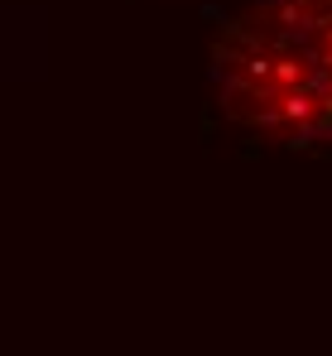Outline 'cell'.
Here are the masks:
<instances>
[{
  "instance_id": "obj_2",
  "label": "cell",
  "mask_w": 332,
  "mask_h": 356,
  "mask_svg": "<svg viewBox=\"0 0 332 356\" xmlns=\"http://www.w3.org/2000/svg\"><path fill=\"white\" fill-rule=\"evenodd\" d=\"M299 77V63H279V82H294Z\"/></svg>"
},
{
  "instance_id": "obj_1",
  "label": "cell",
  "mask_w": 332,
  "mask_h": 356,
  "mask_svg": "<svg viewBox=\"0 0 332 356\" xmlns=\"http://www.w3.org/2000/svg\"><path fill=\"white\" fill-rule=\"evenodd\" d=\"M313 111H318V102H313L308 92H289V97H284V116H294V120H313Z\"/></svg>"
},
{
  "instance_id": "obj_3",
  "label": "cell",
  "mask_w": 332,
  "mask_h": 356,
  "mask_svg": "<svg viewBox=\"0 0 332 356\" xmlns=\"http://www.w3.org/2000/svg\"><path fill=\"white\" fill-rule=\"evenodd\" d=\"M323 135H328V140H332V120H328V125H323Z\"/></svg>"
}]
</instances>
